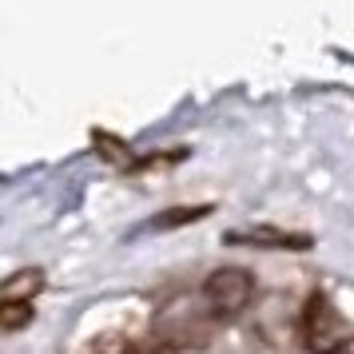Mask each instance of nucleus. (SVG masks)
Returning a JSON list of instances; mask_svg holds the SVG:
<instances>
[{
    "mask_svg": "<svg viewBox=\"0 0 354 354\" xmlns=\"http://www.w3.org/2000/svg\"><path fill=\"white\" fill-rule=\"evenodd\" d=\"M354 338V319H346L326 295H310L303 310V342L310 354H342Z\"/></svg>",
    "mask_w": 354,
    "mask_h": 354,
    "instance_id": "f257e3e1",
    "label": "nucleus"
},
{
    "mask_svg": "<svg viewBox=\"0 0 354 354\" xmlns=\"http://www.w3.org/2000/svg\"><path fill=\"white\" fill-rule=\"evenodd\" d=\"M255 299V274L247 267H219L203 283V310L211 319H235Z\"/></svg>",
    "mask_w": 354,
    "mask_h": 354,
    "instance_id": "f03ea898",
    "label": "nucleus"
},
{
    "mask_svg": "<svg viewBox=\"0 0 354 354\" xmlns=\"http://www.w3.org/2000/svg\"><path fill=\"white\" fill-rule=\"evenodd\" d=\"M231 243H255V247H310L306 235L295 231H274V227H251V231H231Z\"/></svg>",
    "mask_w": 354,
    "mask_h": 354,
    "instance_id": "7ed1b4c3",
    "label": "nucleus"
},
{
    "mask_svg": "<svg viewBox=\"0 0 354 354\" xmlns=\"http://www.w3.org/2000/svg\"><path fill=\"white\" fill-rule=\"evenodd\" d=\"M44 287V271L40 267H24L12 279H4V290H0V303H32V295Z\"/></svg>",
    "mask_w": 354,
    "mask_h": 354,
    "instance_id": "20e7f679",
    "label": "nucleus"
},
{
    "mask_svg": "<svg viewBox=\"0 0 354 354\" xmlns=\"http://www.w3.org/2000/svg\"><path fill=\"white\" fill-rule=\"evenodd\" d=\"M36 319L32 303H0V326L12 335V330H20V326H28V322Z\"/></svg>",
    "mask_w": 354,
    "mask_h": 354,
    "instance_id": "39448f33",
    "label": "nucleus"
},
{
    "mask_svg": "<svg viewBox=\"0 0 354 354\" xmlns=\"http://www.w3.org/2000/svg\"><path fill=\"white\" fill-rule=\"evenodd\" d=\"M140 354H163V351H140Z\"/></svg>",
    "mask_w": 354,
    "mask_h": 354,
    "instance_id": "423d86ee",
    "label": "nucleus"
},
{
    "mask_svg": "<svg viewBox=\"0 0 354 354\" xmlns=\"http://www.w3.org/2000/svg\"><path fill=\"white\" fill-rule=\"evenodd\" d=\"M342 354H351V351H342Z\"/></svg>",
    "mask_w": 354,
    "mask_h": 354,
    "instance_id": "0eeeda50",
    "label": "nucleus"
}]
</instances>
